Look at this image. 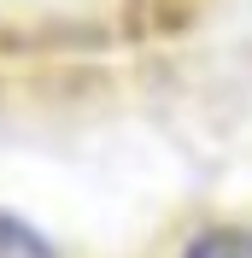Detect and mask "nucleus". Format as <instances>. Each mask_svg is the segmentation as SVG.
Masks as SVG:
<instances>
[{
	"label": "nucleus",
	"mask_w": 252,
	"mask_h": 258,
	"mask_svg": "<svg viewBox=\"0 0 252 258\" xmlns=\"http://www.w3.org/2000/svg\"><path fill=\"white\" fill-rule=\"evenodd\" d=\"M0 258H59V252H53V241H47L35 223H24V217H12V211H0Z\"/></svg>",
	"instance_id": "2"
},
{
	"label": "nucleus",
	"mask_w": 252,
	"mask_h": 258,
	"mask_svg": "<svg viewBox=\"0 0 252 258\" xmlns=\"http://www.w3.org/2000/svg\"><path fill=\"white\" fill-rule=\"evenodd\" d=\"M182 258H252V229H200L188 246H182Z\"/></svg>",
	"instance_id": "1"
}]
</instances>
